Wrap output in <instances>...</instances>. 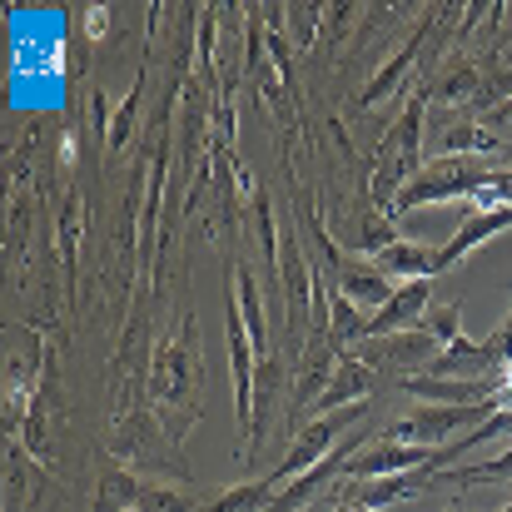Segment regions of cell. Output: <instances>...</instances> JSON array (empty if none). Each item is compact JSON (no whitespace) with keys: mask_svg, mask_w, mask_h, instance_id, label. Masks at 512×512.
I'll list each match as a JSON object with an SVG mask.
<instances>
[{"mask_svg":"<svg viewBox=\"0 0 512 512\" xmlns=\"http://www.w3.org/2000/svg\"><path fill=\"white\" fill-rule=\"evenodd\" d=\"M110 5H85L80 10V40H105V30H110Z\"/></svg>","mask_w":512,"mask_h":512,"instance_id":"d4e9b609","label":"cell"},{"mask_svg":"<svg viewBox=\"0 0 512 512\" xmlns=\"http://www.w3.org/2000/svg\"><path fill=\"white\" fill-rule=\"evenodd\" d=\"M289 15V35H294V50H309L314 45V35H319V20H324V5H289L284 10Z\"/></svg>","mask_w":512,"mask_h":512,"instance_id":"cb8c5ba5","label":"cell"},{"mask_svg":"<svg viewBox=\"0 0 512 512\" xmlns=\"http://www.w3.org/2000/svg\"><path fill=\"white\" fill-rule=\"evenodd\" d=\"M373 264L388 274V279H438L443 274V259H438V244H418V239H398L388 244L383 254H373Z\"/></svg>","mask_w":512,"mask_h":512,"instance_id":"5bb4252c","label":"cell"},{"mask_svg":"<svg viewBox=\"0 0 512 512\" xmlns=\"http://www.w3.org/2000/svg\"><path fill=\"white\" fill-rule=\"evenodd\" d=\"M418 468H453V453L448 448H413V443H393V438H378L368 443L363 453L348 458L343 468V483H368V478H393V473H418Z\"/></svg>","mask_w":512,"mask_h":512,"instance_id":"8992f818","label":"cell"},{"mask_svg":"<svg viewBox=\"0 0 512 512\" xmlns=\"http://www.w3.org/2000/svg\"><path fill=\"white\" fill-rule=\"evenodd\" d=\"M423 120H428V90H413L403 115L373 145V209L378 214H393V199L413 184V174L423 170V140H428Z\"/></svg>","mask_w":512,"mask_h":512,"instance_id":"6da1fadb","label":"cell"},{"mask_svg":"<svg viewBox=\"0 0 512 512\" xmlns=\"http://www.w3.org/2000/svg\"><path fill=\"white\" fill-rule=\"evenodd\" d=\"M438 15H443V10H428V15L418 20V30H413V35H408V40L393 50V60H388V65H383V70H378V75H373V80H368V85L353 95V110H373V105H383V100H388V95H393V90L408 80V70L423 60V40L433 35Z\"/></svg>","mask_w":512,"mask_h":512,"instance_id":"9c48e42d","label":"cell"},{"mask_svg":"<svg viewBox=\"0 0 512 512\" xmlns=\"http://www.w3.org/2000/svg\"><path fill=\"white\" fill-rule=\"evenodd\" d=\"M433 309V279H408V284H398V294L368 319V339H393V334H413V329H423V314Z\"/></svg>","mask_w":512,"mask_h":512,"instance_id":"8fae6325","label":"cell"},{"mask_svg":"<svg viewBox=\"0 0 512 512\" xmlns=\"http://www.w3.org/2000/svg\"><path fill=\"white\" fill-rule=\"evenodd\" d=\"M329 512H373V508H363V503H348V498H339Z\"/></svg>","mask_w":512,"mask_h":512,"instance_id":"83f0119b","label":"cell"},{"mask_svg":"<svg viewBox=\"0 0 512 512\" xmlns=\"http://www.w3.org/2000/svg\"><path fill=\"white\" fill-rule=\"evenodd\" d=\"M503 150V140L488 130V125H448L433 135V155L438 160H453V155H468V160H493Z\"/></svg>","mask_w":512,"mask_h":512,"instance_id":"e0dca14e","label":"cell"},{"mask_svg":"<svg viewBox=\"0 0 512 512\" xmlns=\"http://www.w3.org/2000/svg\"><path fill=\"white\" fill-rule=\"evenodd\" d=\"M334 294H343L348 304H358V309L373 319V314L398 294V284H393L373 259H353V254H348V259H343V269H339V279H334Z\"/></svg>","mask_w":512,"mask_h":512,"instance_id":"7c38bea8","label":"cell"},{"mask_svg":"<svg viewBox=\"0 0 512 512\" xmlns=\"http://www.w3.org/2000/svg\"><path fill=\"white\" fill-rule=\"evenodd\" d=\"M274 493H279L274 478H254V483H234V488H224L219 498H209L204 508H194V512H264L269 503H274Z\"/></svg>","mask_w":512,"mask_h":512,"instance_id":"d6986e66","label":"cell"},{"mask_svg":"<svg viewBox=\"0 0 512 512\" xmlns=\"http://www.w3.org/2000/svg\"><path fill=\"white\" fill-rule=\"evenodd\" d=\"M488 179H493V165H488V160H468V155L428 160L423 170L413 174V184L393 199V214H388V219H403V214L433 209V204H453V199H473Z\"/></svg>","mask_w":512,"mask_h":512,"instance_id":"7a4b0ae2","label":"cell"},{"mask_svg":"<svg viewBox=\"0 0 512 512\" xmlns=\"http://www.w3.org/2000/svg\"><path fill=\"white\" fill-rule=\"evenodd\" d=\"M423 334H433L443 348H453V343L463 339V304H433L423 314Z\"/></svg>","mask_w":512,"mask_h":512,"instance_id":"603a6c76","label":"cell"},{"mask_svg":"<svg viewBox=\"0 0 512 512\" xmlns=\"http://www.w3.org/2000/svg\"><path fill=\"white\" fill-rule=\"evenodd\" d=\"M508 388V373L493 378H433V373H408L403 393L423 398L428 408H473V403H498Z\"/></svg>","mask_w":512,"mask_h":512,"instance_id":"ba28073f","label":"cell"},{"mask_svg":"<svg viewBox=\"0 0 512 512\" xmlns=\"http://www.w3.org/2000/svg\"><path fill=\"white\" fill-rule=\"evenodd\" d=\"M80 239H85V194L70 189V194H65V209H60V264H65V284H70V289H75Z\"/></svg>","mask_w":512,"mask_h":512,"instance_id":"44dd1931","label":"cell"},{"mask_svg":"<svg viewBox=\"0 0 512 512\" xmlns=\"http://www.w3.org/2000/svg\"><path fill=\"white\" fill-rule=\"evenodd\" d=\"M448 512H453V508H448Z\"/></svg>","mask_w":512,"mask_h":512,"instance_id":"f546056e","label":"cell"},{"mask_svg":"<svg viewBox=\"0 0 512 512\" xmlns=\"http://www.w3.org/2000/svg\"><path fill=\"white\" fill-rule=\"evenodd\" d=\"M194 388H199V339H194V319H184V334L160 348L155 373H150V408L170 413L184 408V418H194Z\"/></svg>","mask_w":512,"mask_h":512,"instance_id":"3957f363","label":"cell"},{"mask_svg":"<svg viewBox=\"0 0 512 512\" xmlns=\"http://www.w3.org/2000/svg\"><path fill=\"white\" fill-rule=\"evenodd\" d=\"M373 373L378 368H398V373H413V368H433V358L443 353V343L433 339V334H423V329H413V334H393V339H368L353 348Z\"/></svg>","mask_w":512,"mask_h":512,"instance_id":"30bf717a","label":"cell"},{"mask_svg":"<svg viewBox=\"0 0 512 512\" xmlns=\"http://www.w3.org/2000/svg\"><path fill=\"white\" fill-rule=\"evenodd\" d=\"M140 105H145V75H135V90H130V100L105 120V155L115 160V155H125L130 150V140H135V125H140Z\"/></svg>","mask_w":512,"mask_h":512,"instance_id":"ffe728a7","label":"cell"},{"mask_svg":"<svg viewBox=\"0 0 512 512\" xmlns=\"http://www.w3.org/2000/svg\"><path fill=\"white\" fill-rule=\"evenodd\" d=\"M95 512H194V498H189V493H170V488H150V483H140L135 473L110 468V473L100 478Z\"/></svg>","mask_w":512,"mask_h":512,"instance_id":"52a82bcc","label":"cell"},{"mask_svg":"<svg viewBox=\"0 0 512 512\" xmlns=\"http://www.w3.org/2000/svg\"><path fill=\"white\" fill-rule=\"evenodd\" d=\"M368 388H373V368L358 358V353H343L339 373H334V383H329V393L309 408V418H324V413H339L348 403H368ZM304 418V423H309Z\"/></svg>","mask_w":512,"mask_h":512,"instance_id":"2e32d148","label":"cell"},{"mask_svg":"<svg viewBox=\"0 0 512 512\" xmlns=\"http://www.w3.org/2000/svg\"><path fill=\"white\" fill-rule=\"evenodd\" d=\"M229 294L239 299V314H244V329L259 348V358H269V314H264V299H259V279L244 259H229Z\"/></svg>","mask_w":512,"mask_h":512,"instance_id":"9a60e30c","label":"cell"},{"mask_svg":"<svg viewBox=\"0 0 512 512\" xmlns=\"http://www.w3.org/2000/svg\"><path fill=\"white\" fill-rule=\"evenodd\" d=\"M478 483H512V448L498 453L493 463H478V468H448L433 478V488H478Z\"/></svg>","mask_w":512,"mask_h":512,"instance_id":"7402d4cb","label":"cell"},{"mask_svg":"<svg viewBox=\"0 0 512 512\" xmlns=\"http://www.w3.org/2000/svg\"><path fill=\"white\" fill-rule=\"evenodd\" d=\"M493 343H498V353H503V363L512 368V309H508V319H503V329L493 334Z\"/></svg>","mask_w":512,"mask_h":512,"instance_id":"4316f807","label":"cell"},{"mask_svg":"<svg viewBox=\"0 0 512 512\" xmlns=\"http://www.w3.org/2000/svg\"><path fill=\"white\" fill-rule=\"evenodd\" d=\"M483 65L478 60H453V65H443V75L428 85V105L433 100H453V105H473L478 100V90H483Z\"/></svg>","mask_w":512,"mask_h":512,"instance_id":"ac0fdd59","label":"cell"},{"mask_svg":"<svg viewBox=\"0 0 512 512\" xmlns=\"http://www.w3.org/2000/svg\"><path fill=\"white\" fill-rule=\"evenodd\" d=\"M483 125H488L498 140H512V100H503L498 110H488V115H483Z\"/></svg>","mask_w":512,"mask_h":512,"instance_id":"484cf974","label":"cell"},{"mask_svg":"<svg viewBox=\"0 0 512 512\" xmlns=\"http://www.w3.org/2000/svg\"><path fill=\"white\" fill-rule=\"evenodd\" d=\"M363 413H368V403H348V408H339V413H324V418H309L294 438H289V453H284V463L269 473L279 488L284 483H294V478H304L309 468H319L334 448L343 443V433L348 428H358L363 423Z\"/></svg>","mask_w":512,"mask_h":512,"instance_id":"277c9868","label":"cell"},{"mask_svg":"<svg viewBox=\"0 0 512 512\" xmlns=\"http://www.w3.org/2000/svg\"><path fill=\"white\" fill-rule=\"evenodd\" d=\"M503 512H512V503H508V508H503Z\"/></svg>","mask_w":512,"mask_h":512,"instance_id":"f1b7e54d","label":"cell"},{"mask_svg":"<svg viewBox=\"0 0 512 512\" xmlns=\"http://www.w3.org/2000/svg\"><path fill=\"white\" fill-rule=\"evenodd\" d=\"M508 229H512V209H493V214H463V224L453 229V239H448V244H438L443 274H448L453 264H463L478 244H488V239H498V234H508Z\"/></svg>","mask_w":512,"mask_h":512,"instance_id":"4fadbf2b","label":"cell"},{"mask_svg":"<svg viewBox=\"0 0 512 512\" xmlns=\"http://www.w3.org/2000/svg\"><path fill=\"white\" fill-rule=\"evenodd\" d=\"M493 413H498V403H473V408H418V413H408L403 423H393L383 438L413 443V448H448L453 433H463V428L473 433V428H483Z\"/></svg>","mask_w":512,"mask_h":512,"instance_id":"5b68a950","label":"cell"}]
</instances>
